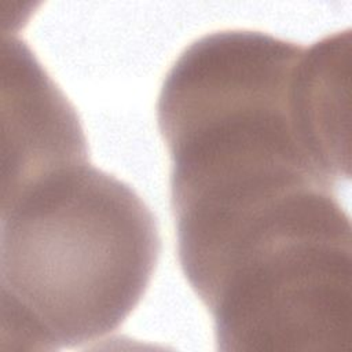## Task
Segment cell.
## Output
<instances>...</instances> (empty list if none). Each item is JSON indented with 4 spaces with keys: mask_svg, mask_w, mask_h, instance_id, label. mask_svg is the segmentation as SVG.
Returning <instances> with one entry per match:
<instances>
[{
    "mask_svg": "<svg viewBox=\"0 0 352 352\" xmlns=\"http://www.w3.org/2000/svg\"><path fill=\"white\" fill-rule=\"evenodd\" d=\"M172 210L208 209L349 177L307 47L253 30L191 43L157 103Z\"/></svg>",
    "mask_w": 352,
    "mask_h": 352,
    "instance_id": "1",
    "label": "cell"
},
{
    "mask_svg": "<svg viewBox=\"0 0 352 352\" xmlns=\"http://www.w3.org/2000/svg\"><path fill=\"white\" fill-rule=\"evenodd\" d=\"M160 250L148 206L89 158L4 183L1 349H76L114 333Z\"/></svg>",
    "mask_w": 352,
    "mask_h": 352,
    "instance_id": "2",
    "label": "cell"
},
{
    "mask_svg": "<svg viewBox=\"0 0 352 352\" xmlns=\"http://www.w3.org/2000/svg\"><path fill=\"white\" fill-rule=\"evenodd\" d=\"M351 226H334L246 257L204 304L217 349L351 351Z\"/></svg>",
    "mask_w": 352,
    "mask_h": 352,
    "instance_id": "3",
    "label": "cell"
}]
</instances>
